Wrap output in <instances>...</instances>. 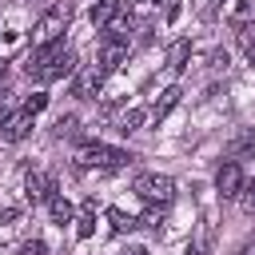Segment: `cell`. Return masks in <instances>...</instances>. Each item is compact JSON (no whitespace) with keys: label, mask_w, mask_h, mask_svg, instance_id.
<instances>
[{"label":"cell","mask_w":255,"mask_h":255,"mask_svg":"<svg viewBox=\"0 0 255 255\" xmlns=\"http://www.w3.org/2000/svg\"><path fill=\"white\" fill-rule=\"evenodd\" d=\"M24 72H28L32 80H40V84H48V80H64V76H76V52L64 48V40L44 44V48H32Z\"/></svg>","instance_id":"obj_1"},{"label":"cell","mask_w":255,"mask_h":255,"mask_svg":"<svg viewBox=\"0 0 255 255\" xmlns=\"http://www.w3.org/2000/svg\"><path fill=\"white\" fill-rule=\"evenodd\" d=\"M128 163H131V151L112 147V143H100V139H84L76 147V167L80 171H88V167H96V171H120Z\"/></svg>","instance_id":"obj_2"},{"label":"cell","mask_w":255,"mask_h":255,"mask_svg":"<svg viewBox=\"0 0 255 255\" xmlns=\"http://www.w3.org/2000/svg\"><path fill=\"white\" fill-rule=\"evenodd\" d=\"M131 191L147 203V207H167L175 199V179L171 175H159V171H139L131 179Z\"/></svg>","instance_id":"obj_3"},{"label":"cell","mask_w":255,"mask_h":255,"mask_svg":"<svg viewBox=\"0 0 255 255\" xmlns=\"http://www.w3.org/2000/svg\"><path fill=\"white\" fill-rule=\"evenodd\" d=\"M68 20H72V12H68V4H56V8H48L36 24H32V44L36 48H44V44H56V40H64V28H68Z\"/></svg>","instance_id":"obj_4"},{"label":"cell","mask_w":255,"mask_h":255,"mask_svg":"<svg viewBox=\"0 0 255 255\" xmlns=\"http://www.w3.org/2000/svg\"><path fill=\"white\" fill-rule=\"evenodd\" d=\"M215 191H219V199H239L243 195V167H239V159H223L215 167Z\"/></svg>","instance_id":"obj_5"},{"label":"cell","mask_w":255,"mask_h":255,"mask_svg":"<svg viewBox=\"0 0 255 255\" xmlns=\"http://www.w3.org/2000/svg\"><path fill=\"white\" fill-rule=\"evenodd\" d=\"M32 120H36V116H28L24 108H20V112H12V116H8V124L0 128V139H4V143H20V139H28V131L36 128Z\"/></svg>","instance_id":"obj_6"},{"label":"cell","mask_w":255,"mask_h":255,"mask_svg":"<svg viewBox=\"0 0 255 255\" xmlns=\"http://www.w3.org/2000/svg\"><path fill=\"white\" fill-rule=\"evenodd\" d=\"M100 84H104V72H100V68H84V72H76V80H72V96H76V100H92V96L100 92Z\"/></svg>","instance_id":"obj_7"},{"label":"cell","mask_w":255,"mask_h":255,"mask_svg":"<svg viewBox=\"0 0 255 255\" xmlns=\"http://www.w3.org/2000/svg\"><path fill=\"white\" fill-rule=\"evenodd\" d=\"M120 16H124V0H96L92 12H88V20H92L96 28H112Z\"/></svg>","instance_id":"obj_8"},{"label":"cell","mask_w":255,"mask_h":255,"mask_svg":"<svg viewBox=\"0 0 255 255\" xmlns=\"http://www.w3.org/2000/svg\"><path fill=\"white\" fill-rule=\"evenodd\" d=\"M187 60H191V40L187 36L171 40V48H167V72L171 76H183L187 72Z\"/></svg>","instance_id":"obj_9"},{"label":"cell","mask_w":255,"mask_h":255,"mask_svg":"<svg viewBox=\"0 0 255 255\" xmlns=\"http://www.w3.org/2000/svg\"><path fill=\"white\" fill-rule=\"evenodd\" d=\"M227 155L231 159H243V155H255V128H239L227 143Z\"/></svg>","instance_id":"obj_10"},{"label":"cell","mask_w":255,"mask_h":255,"mask_svg":"<svg viewBox=\"0 0 255 255\" xmlns=\"http://www.w3.org/2000/svg\"><path fill=\"white\" fill-rule=\"evenodd\" d=\"M24 199L36 207V203H48V175H36V171H28L24 175Z\"/></svg>","instance_id":"obj_11"},{"label":"cell","mask_w":255,"mask_h":255,"mask_svg":"<svg viewBox=\"0 0 255 255\" xmlns=\"http://www.w3.org/2000/svg\"><path fill=\"white\" fill-rule=\"evenodd\" d=\"M179 96H183V92H179L175 84H171V88H163V92L155 96V104H151V116H155V120H163V116H167V112L179 104Z\"/></svg>","instance_id":"obj_12"},{"label":"cell","mask_w":255,"mask_h":255,"mask_svg":"<svg viewBox=\"0 0 255 255\" xmlns=\"http://www.w3.org/2000/svg\"><path fill=\"white\" fill-rule=\"evenodd\" d=\"M76 235L80 239H92L96 235V199H84V211L76 219Z\"/></svg>","instance_id":"obj_13"},{"label":"cell","mask_w":255,"mask_h":255,"mask_svg":"<svg viewBox=\"0 0 255 255\" xmlns=\"http://www.w3.org/2000/svg\"><path fill=\"white\" fill-rule=\"evenodd\" d=\"M143 120H147V112H143V108H128V112L120 116L116 131H120V135H131V131H139V128H143Z\"/></svg>","instance_id":"obj_14"},{"label":"cell","mask_w":255,"mask_h":255,"mask_svg":"<svg viewBox=\"0 0 255 255\" xmlns=\"http://www.w3.org/2000/svg\"><path fill=\"white\" fill-rule=\"evenodd\" d=\"M108 223H112V231H135L139 227V219L135 215H128V211H120V207H108Z\"/></svg>","instance_id":"obj_15"},{"label":"cell","mask_w":255,"mask_h":255,"mask_svg":"<svg viewBox=\"0 0 255 255\" xmlns=\"http://www.w3.org/2000/svg\"><path fill=\"white\" fill-rule=\"evenodd\" d=\"M251 20H255V0H239V4L231 8V24H235V28H247Z\"/></svg>","instance_id":"obj_16"},{"label":"cell","mask_w":255,"mask_h":255,"mask_svg":"<svg viewBox=\"0 0 255 255\" xmlns=\"http://www.w3.org/2000/svg\"><path fill=\"white\" fill-rule=\"evenodd\" d=\"M48 211H52V219H56V223H72V215H76V211H72V203H68L64 195H56V199L48 203Z\"/></svg>","instance_id":"obj_17"},{"label":"cell","mask_w":255,"mask_h":255,"mask_svg":"<svg viewBox=\"0 0 255 255\" xmlns=\"http://www.w3.org/2000/svg\"><path fill=\"white\" fill-rule=\"evenodd\" d=\"M52 128H56V135H60V139H72V135L80 131V120H76V116H60Z\"/></svg>","instance_id":"obj_18"},{"label":"cell","mask_w":255,"mask_h":255,"mask_svg":"<svg viewBox=\"0 0 255 255\" xmlns=\"http://www.w3.org/2000/svg\"><path fill=\"white\" fill-rule=\"evenodd\" d=\"M44 108H48V96H44V92H32V96L24 100V112H28V116H36V112H44Z\"/></svg>","instance_id":"obj_19"},{"label":"cell","mask_w":255,"mask_h":255,"mask_svg":"<svg viewBox=\"0 0 255 255\" xmlns=\"http://www.w3.org/2000/svg\"><path fill=\"white\" fill-rule=\"evenodd\" d=\"M227 60H231V56H227V48H219V52H211L207 68H211V72H223V68H227Z\"/></svg>","instance_id":"obj_20"},{"label":"cell","mask_w":255,"mask_h":255,"mask_svg":"<svg viewBox=\"0 0 255 255\" xmlns=\"http://www.w3.org/2000/svg\"><path fill=\"white\" fill-rule=\"evenodd\" d=\"M239 44H243V52L255 60V28H243V32H239Z\"/></svg>","instance_id":"obj_21"},{"label":"cell","mask_w":255,"mask_h":255,"mask_svg":"<svg viewBox=\"0 0 255 255\" xmlns=\"http://www.w3.org/2000/svg\"><path fill=\"white\" fill-rule=\"evenodd\" d=\"M20 255H48V243H44V239H28V243L20 247Z\"/></svg>","instance_id":"obj_22"},{"label":"cell","mask_w":255,"mask_h":255,"mask_svg":"<svg viewBox=\"0 0 255 255\" xmlns=\"http://www.w3.org/2000/svg\"><path fill=\"white\" fill-rule=\"evenodd\" d=\"M139 223H143V227H159V223H163V207H147V215H143Z\"/></svg>","instance_id":"obj_23"},{"label":"cell","mask_w":255,"mask_h":255,"mask_svg":"<svg viewBox=\"0 0 255 255\" xmlns=\"http://www.w3.org/2000/svg\"><path fill=\"white\" fill-rule=\"evenodd\" d=\"M159 12H163V20L171 24V20L179 16V0H159Z\"/></svg>","instance_id":"obj_24"},{"label":"cell","mask_w":255,"mask_h":255,"mask_svg":"<svg viewBox=\"0 0 255 255\" xmlns=\"http://www.w3.org/2000/svg\"><path fill=\"white\" fill-rule=\"evenodd\" d=\"M243 191H247V195H243V207H247V211H255V183H251V187H243Z\"/></svg>","instance_id":"obj_25"},{"label":"cell","mask_w":255,"mask_h":255,"mask_svg":"<svg viewBox=\"0 0 255 255\" xmlns=\"http://www.w3.org/2000/svg\"><path fill=\"white\" fill-rule=\"evenodd\" d=\"M139 44H151V24H139Z\"/></svg>","instance_id":"obj_26"},{"label":"cell","mask_w":255,"mask_h":255,"mask_svg":"<svg viewBox=\"0 0 255 255\" xmlns=\"http://www.w3.org/2000/svg\"><path fill=\"white\" fill-rule=\"evenodd\" d=\"M8 116H12V112H8V104H4V100H0V128H4V124H8Z\"/></svg>","instance_id":"obj_27"},{"label":"cell","mask_w":255,"mask_h":255,"mask_svg":"<svg viewBox=\"0 0 255 255\" xmlns=\"http://www.w3.org/2000/svg\"><path fill=\"white\" fill-rule=\"evenodd\" d=\"M116 255H147L143 247H128V251H116Z\"/></svg>","instance_id":"obj_28"},{"label":"cell","mask_w":255,"mask_h":255,"mask_svg":"<svg viewBox=\"0 0 255 255\" xmlns=\"http://www.w3.org/2000/svg\"><path fill=\"white\" fill-rule=\"evenodd\" d=\"M4 84H8V64H0V92H4Z\"/></svg>","instance_id":"obj_29"},{"label":"cell","mask_w":255,"mask_h":255,"mask_svg":"<svg viewBox=\"0 0 255 255\" xmlns=\"http://www.w3.org/2000/svg\"><path fill=\"white\" fill-rule=\"evenodd\" d=\"M183 255H203V247H195V243H191V247H187Z\"/></svg>","instance_id":"obj_30"},{"label":"cell","mask_w":255,"mask_h":255,"mask_svg":"<svg viewBox=\"0 0 255 255\" xmlns=\"http://www.w3.org/2000/svg\"><path fill=\"white\" fill-rule=\"evenodd\" d=\"M215 4H223V0H215Z\"/></svg>","instance_id":"obj_31"},{"label":"cell","mask_w":255,"mask_h":255,"mask_svg":"<svg viewBox=\"0 0 255 255\" xmlns=\"http://www.w3.org/2000/svg\"><path fill=\"white\" fill-rule=\"evenodd\" d=\"M128 4H135V0H128Z\"/></svg>","instance_id":"obj_32"},{"label":"cell","mask_w":255,"mask_h":255,"mask_svg":"<svg viewBox=\"0 0 255 255\" xmlns=\"http://www.w3.org/2000/svg\"><path fill=\"white\" fill-rule=\"evenodd\" d=\"M251 64H255V60H251Z\"/></svg>","instance_id":"obj_33"}]
</instances>
